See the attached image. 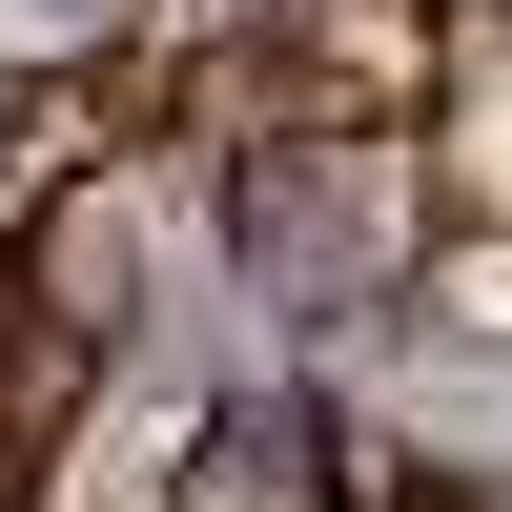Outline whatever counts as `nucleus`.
<instances>
[{"label":"nucleus","mask_w":512,"mask_h":512,"mask_svg":"<svg viewBox=\"0 0 512 512\" xmlns=\"http://www.w3.org/2000/svg\"><path fill=\"white\" fill-rule=\"evenodd\" d=\"M431 123H267V144H226V246L267 308H390V287H431Z\"/></svg>","instance_id":"1"},{"label":"nucleus","mask_w":512,"mask_h":512,"mask_svg":"<svg viewBox=\"0 0 512 512\" xmlns=\"http://www.w3.org/2000/svg\"><path fill=\"white\" fill-rule=\"evenodd\" d=\"M410 512H431V492H410Z\"/></svg>","instance_id":"8"},{"label":"nucleus","mask_w":512,"mask_h":512,"mask_svg":"<svg viewBox=\"0 0 512 512\" xmlns=\"http://www.w3.org/2000/svg\"><path fill=\"white\" fill-rule=\"evenodd\" d=\"M431 185H451V226H512V82H451L431 103Z\"/></svg>","instance_id":"4"},{"label":"nucleus","mask_w":512,"mask_h":512,"mask_svg":"<svg viewBox=\"0 0 512 512\" xmlns=\"http://www.w3.org/2000/svg\"><path fill=\"white\" fill-rule=\"evenodd\" d=\"M164 512H369V492L328 451V390H226L185 431V472H164Z\"/></svg>","instance_id":"3"},{"label":"nucleus","mask_w":512,"mask_h":512,"mask_svg":"<svg viewBox=\"0 0 512 512\" xmlns=\"http://www.w3.org/2000/svg\"><path fill=\"white\" fill-rule=\"evenodd\" d=\"M369 512H410V492H369Z\"/></svg>","instance_id":"7"},{"label":"nucleus","mask_w":512,"mask_h":512,"mask_svg":"<svg viewBox=\"0 0 512 512\" xmlns=\"http://www.w3.org/2000/svg\"><path fill=\"white\" fill-rule=\"evenodd\" d=\"M431 308L451 328H512V226H431Z\"/></svg>","instance_id":"5"},{"label":"nucleus","mask_w":512,"mask_h":512,"mask_svg":"<svg viewBox=\"0 0 512 512\" xmlns=\"http://www.w3.org/2000/svg\"><path fill=\"white\" fill-rule=\"evenodd\" d=\"M431 512H512V492H431Z\"/></svg>","instance_id":"6"},{"label":"nucleus","mask_w":512,"mask_h":512,"mask_svg":"<svg viewBox=\"0 0 512 512\" xmlns=\"http://www.w3.org/2000/svg\"><path fill=\"white\" fill-rule=\"evenodd\" d=\"M21 308L62 328L82 369L144 328V185H123V164H82V185H41V205H21Z\"/></svg>","instance_id":"2"}]
</instances>
